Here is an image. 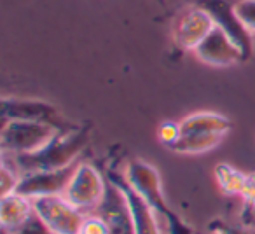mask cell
I'll list each match as a JSON object with an SVG mask.
<instances>
[{
    "mask_svg": "<svg viewBox=\"0 0 255 234\" xmlns=\"http://www.w3.org/2000/svg\"><path fill=\"white\" fill-rule=\"evenodd\" d=\"M213 173H215V180L222 192H226V194H241L243 192L247 175L241 173L240 170L233 168L231 164L220 163L215 166Z\"/></svg>",
    "mask_w": 255,
    "mask_h": 234,
    "instance_id": "2e32d148",
    "label": "cell"
},
{
    "mask_svg": "<svg viewBox=\"0 0 255 234\" xmlns=\"http://www.w3.org/2000/svg\"><path fill=\"white\" fill-rule=\"evenodd\" d=\"M236 14L248 32H255V0L236 2Z\"/></svg>",
    "mask_w": 255,
    "mask_h": 234,
    "instance_id": "ac0fdd59",
    "label": "cell"
},
{
    "mask_svg": "<svg viewBox=\"0 0 255 234\" xmlns=\"http://www.w3.org/2000/svg\"><path fill=\"white\" fill-rule=\"evenodd\" d=\"M180 136H182L180 124H175V122L166 121L157 128V138H159V142L164 143L168 149H170L171 145H175V143L180 140Z\"/></svg>",
    "mask_w": 255,
    "mask_h": 234,
    "instance_id": "ffe728a7",
    "label": "cell"
},
{
    "mask_svg": "<svg viewBox=\"0 0 255 234\" xmlns=\"http://www.w3.org/2000/svg\"><path fill=\"white\" fill-rule=\"evenodd\" d=\"M182 135L189 133H220L226 135L231 129V121L222 114L215 112H196L191 114L180 122Z\"/></svg>",
    "mask_w": 255,
    "mask_h": 234,
    "instance_id": "5bb4252c",
    "label": "cell"
},
{
    "mask_svg": "<svg viewBox=\"0 0 255 234\" xmlns=\"http://www.w3.org/2000/svg\"><path fill=\"white\" fill-rule=\"evenodd\" d=\"M58 129L46 122L7 121L2 122L0 145L5 154H28L42 149L56 136Z\"/></svg>",
    "mask_w": 255,
    "mask_h": 234,
    "instance_id": "3957f363",
    "label": "cell"
},
{
    "mask_svg": "<svg viewBox=\"0 0 255 234\" xmlns=\"http://www.w3.org/2000/svg\"><path fill=\"white\" fill-rule=\"evenodd\" d=\"M105 189L107 177H102V173L91 164L79 163L63 196L75 208L84 212V210H95L102 203L103 196H105Z\"/></svg>",
    "mask_w": 255,
    "mask_h": 234,
    "instance_id": "8992f818",
    "label": "cell"
},
{
    "mask_svg": "<svg viewBox=\"0 0 255 234\" xmlns=\"http://www.w3.org/2000/svg\"><path fill=\"white\" fill-rule=\"evenodd\" d=\"M7 121H37L56 128L58 131H70L56 109L42 100L28 98H2V122Z\"/></svg>",
    "mask_w": 255,
    "mask_h": 234,
    "instance_id": "52a82bcc",
    "label": "cell"
},
{
    "mask_svg": "<svg viewBox=\"0 0 255 234\" xmlns=\"http://www.w3.org/2000/svg\"><path fill=\"white\" fill-rule=\"evenodd\" d=\"M124 177H126L128 184L145 199L147 205L157 215H163L168 220L171 234H194L192 227L182 217H178L175 210H171V206L168 205L163 185H161V177L152 164L145 163L143 159L129 161L126 171H124Z\"/></svg>",
    "mask_w": 255,
    "mask_h": 234,
    "instance_id": "7a4b0ae2",
    "label": "cell"
},
{
    "mask_svg": "<svg viewBox=\"0 0 255 234\" xmlns=\"http://www.w3.org/2000/svg\"><path fill=\"white\" fill-rule=\"evenodd\" d=\"M32 213V199L25 198V196L18 194V192L2 198V203H0V222H2V227H4V234L12 233Z\"/></svg>",
    "mask_w": 255,
    "mask_h": 234,
    "instance_id": "4fadbf2b",
    "label": "cell"
},
{
    "mask_svg": "<svg viewBox=\"0 0 255 234\" xmlns=\"http://www.w3.org/2000/svg\"><path fill=\"white\" fill-rule=\"evenodd\" d=\"M11 234H54L46 222L35 212L25 220L19 227H16Z\"/></svg>",
    "mask_w": 255,
    "mask_h": 234,
    "instance_id": "e0dca14e",
    "label": "cell"
},
{
    "mask_svg": "<svg viewBox=\"0 0 255 234\" xmlns=\"http://www.w3.org/2000/svg\"><path fill=\"white\" fill-rule=\"evenodd\" d=\"M89 138V131L84 128L72 129V131H58L56 136L47 145L35 152L28 154H7L12 157V163H2L12 168L19 177L33 171H47L67 168L77 161L81 152L84 150ZM5 154V152H2Z\"/></svg>",
    "mask_w": 255,
    "mask_h": 234,
    "instance_id": "6da1fadb",
    "label": "cell"
},
{
    "mask_svg": "<svg viewBox=\"0 0 255 234\" xmlns=\"http://www.w3.org/2000/svg\"><path fill=\"white\" fill-rule=\"evenodd\" d=\"M222 136L220 133H189L182 135L180 140L170 147V150L177 154H203L215 149Z\"/></svg>",
    "mask_w": 255,
    "mask_h": 234,
    "instance_id": "9a60e30c",
    "label": "cell"
},
{
    "mask_svg": "<svg viewBox=\"0 0 255 234\" xmlns=\"http://www.w3.org/2000/svg\"><path fill=\"white\" fill-rule=\"evenodd\" d=\"M95 213L105 220L109 234H136L129 203L123 189L110 182L109 178H107L105 196L95 208Z\"/></svg>",
    "mask_w": 255,
    "mask_h": 234,
    "instance_id": "ba28073f",
    "label": "cell"
},
{
    "mask_svg": "<svg viewBox=\"0 0 255 234\" xmlns=\"http://www.w3.org/2000/svg\"><path fill=\"white\" fill-rule=\"evenodd\" d=\"M196 5L210 14L217 28H220L238 47L243 60L252 56V37L236 14L234 0H196Z\"/></svg>",
    "mask_w": 255,
    "mask_h": 234,
    "instance_id": "5b68a950",
    "label": "cell"
},
{
    "mask_svg": "<svg viewBox=\"0 0 255 234\" xmlns=\"http://www.w3.org/2000/svg\"><path fill=\"white\" fill-rule=\"evenodd\" d=\"M79 166V161L67 168L47 171H33L26 173L19 178V184L16 192L28 199H35L40 196H63L65 189L68 187L75 170Z\"/></svg>",
    "mask_w": 255,
    "mask_h": 234,
    "instance_id": "9c48e42d",
    "label": "cell"
},
{
    "mask_svg": "<svg viewBox=\"0 0 255 234\" xmlns=\"http://www.w3.org/2000/svg\"><path fill=\"white\" fill-rule=\"evenodd\" d=\"M241 196H243L245 201L255 206V173L247 175V180H245V187H243Z\"/></svg>",
    "mask_w": 255,
    "mask_h": 234,
    "instance_id": "7402d4cb",
    "label": "cell"
},
{
    "mask_svg": "<svg viewBox=\"0 0 255 234\" xmlns=\"http://www.w3.org/2000/svg\"><path fill=\"white\" fill-rule=\"evenodd\" d=\"M107 178L123 189L124 196H126L128 203H129V208H131V215H133V222H135L136 234H161L159 226H157V220H156L157 213L147 205L145 199H143L131 185L128 184L124 173L121 175L119 171L110 170L109 173H107Z\"/></svg>",
    "mask_w": 255,
    "mask_h": 234,
    "instance_id": "7c38bea8",
    "label": "cell"
},
{
    "mask_svg": "<svg viewBox=\"0 0 255 234\" xmlns=\"http://www.w3.org/2000/svg\"><path fill=\"white\" fill-rule=\"evenodd\" d=\"M194 53L203 63L213 67H229L236 61H243L240 47L217 26L203 39Z\"/></svg>",
    "mask_w": 255,
    "mask_h": 234,
    "instance_id": "8fae6325",
    "label": "cell"
},
{
    "mask_svg": "<svg viewBox=\"0 0 255 234\" xmlns=\"http://www.w3.org/2000/svg\"><path fill=\"white\" fill-rule=\"evenodd\" d=\"M81 234H109V229H107L105 220L95 213V217H86L84 219Z\"/></svg>",
    "mask_w": 255,
    "mask_h": 234,
    "instance_id": "44dd1931",
    "label": "cell"
},
{
    "mask_svg": "<svg viewBox=\"0 0 255 234\" xmlns=\"http://www.w3.org/2000/svg\"><path fill=\"white\" fill-rule=\"evenodd\" d=\"M19 173H16L12 168L5 166L2 164V170H0V191H2V198L9 194H14L16 189H18V184H19Z\"/></svg>",
    "mask_w": 255,
    "mask_h": 234,
    "instance_id": "d6986e66",
    "label": "cell"
},
{
    "mask_svg": "<svg viewBox=\"0 0 255 234\" xmlns=\"http://www.w3.org/2000/svg\"><path fill=\"white\" fill-rule=\"evenodd\" d=\"M33 212L49 226L54 234H81L84 212L75 208L65 196H40L32 199Z\"/></svg>",
    "mask_w": 255,
    "mask_h": 234,
    "instance_id": "277c9868",
    "label": "cell"
},
{
    "mask_svg": "<svg viewBox=\"0 0 255 234\" xmlns=\"http://www.w3.org/2000/svg\"><path fill=\"white\" fill-rule=\"evenodd\" d=\"M213 28H215V23L210 18L208 12L196 5V7L182 12V16L175 23V42L180 49L194 51Z\"/></svg>",
    "mask_w": 255,
    "mask_h": 234,
    "instance_id": "30bf717a",
    "label": "cell"
}]
</instances>
